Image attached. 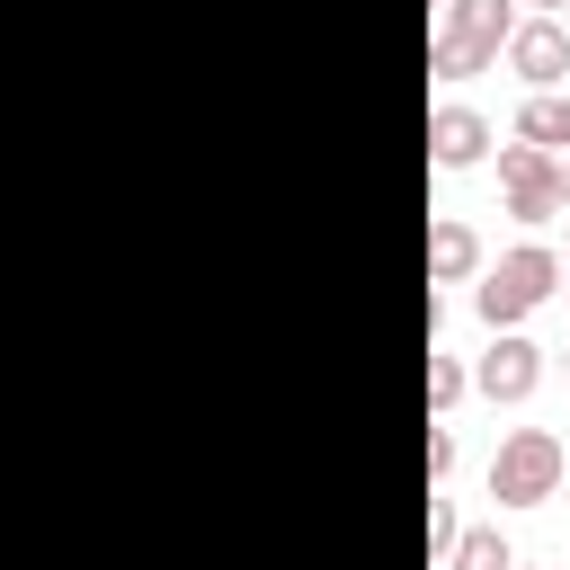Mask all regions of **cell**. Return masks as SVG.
<instances>
[{"label":"cell","mask_w":570,"mask_h":570,"mask_svg":"<svg viewBox=\"0 0 570 570\" xmlns=\"http://www.w3.org/2000/svg\"><path fill=\"white\" fill-rule=\"evenodd\" d=\"M508 27H517V0H445V9H436V36H428V71H436V80L490 71L499 45H508Z\"/></svg>","instance_id":"1"},{"label":"cell","mask_w":570,"mask_h":570,"mask_svg":"<svg viewBox=\"0 0 570 570\" xmlns=\"http://www.w3.org/2000/svg\"><path fill=\"white\" fill-rule=\"evenodd\" d=\"M552 285H561V258H552L543 240H517L499 267H481V285H472V312H481L490 330H517V321H525V312H534Z\"/></svg>","instance_id":"2"},{"label":"cell","mask_w":570,"mask_h":570,"mask_svg":"<svg viewBox=\"0 0 570 570\" xmlns=\"http://www.w3.org/2000/svg\"><path fill=\"white\" fill-rule=\"evenodd\" d=\"M561 436L552 428H508L499 445H490V499L499 508H543L552 490H561Z\"/></svg>","instance_id":"3"},{"label":"cell","mask_w":570,"mask_h":570,"mask_svg":"<svg viewBox=\"0 0 570 570\" xmlns=\"http://www.w3.org/2000/svg\"><path fill=\"white\" fill-rule=\"evenodd\" d=\"M534 383H543V347L517 338V330H490V347L472 365V392L499 401V410H517V401H534Z\"/></svg>","instance_id":"4"},{"label":"cell","mask_w":570,"mask_h":570,"mask_svg":"<svg viewBox=\"0 0 570 570\" xmlns=\"http://www.w3.org/2000/svg\"><path fill=\"white\" fill-rule=\"evenodd\" d=\"M499 187H508V214H517V223H552V214H561V160H552V151L499 142Z\"/></svg>","instance_id":"5"},{"label":"cell","mask_w":570,"mask_h":570,"mask_svg":"<svg viewBox=\"0 0 570 570\" xmlns=\"http://www.w3.org/2000/svg\"><path fill=\"white\" fill-rule=\"evenodd\" d=\"M499 53H508V71H517L525 89H561V80H570V27H561V18H517Z\"/></svg>","instance_id":"6"},{"label":"cell","mask_w":570,"mask_h":570,"mask_svg":"<svg viewBox=\"0 0 570 570\" xmlns=\"http://www.w3.org/2000/svg\"><path fill=\"white\" fill-rule=\"evenodd\" d=\"M428 160L436 169H481L490 160V116L481 107H436L428 116Z\"/></svg>","instance_id":"7"},{"label":"cell","mask_w":570,"mask_h":570,"mask_svg":"<svg viewBox=\"0 0 570 570\" xmlns=\"http://www.w3.org/2000/svg\"><path fill=\"white\" fill-rule=\"evenodd\" d=\"M428 276L436 285H463V276H481V232L472 223H428Z\"/></svg>","instance_id":"8"},{"label":"cell","mask_w":570,"mask_h":570,"mask_svg":"<svg viewBox=\"0 0 570 570\" xmlns=\"http://www.w3.org/2000/svg\"><path fill=\"white\" fill-rule=\"evenodd\" d=\"M525 151H561L570 142V98L561 89H525V107H517V125H508Z\"/></svg>","instance_id":"9"},{"label":"cell","mask_w":570,"mask_h":570,"mask_svg":"<svg viewBox=\"0 0 570 570\" xmlns=\"http://www.w3.org/2000/svg\"><path fill=\"white\" fill-rule=\"evenodd\" d=\"M445 570H517V552H508V534H499V525H463V534H454V552H445Z\"/></svg>","instance_id":"10"},{"label":"cell","mask_w":570,"mask_h":570,"mask_svg":"<svg viewBox=\"0 0 570 570\" xmlns=\"http://www.w3.org/2000/svg\"><path fill=\"white\" fill-rule=\"evenodd\" d=\"M463 392H472V374H463V365H454V356H428V410H436V419H445V410H454V401H463Z\"/></svg>","instance_id":"11"},{"label":"cell","mask_w":570,"mask_h":570,"mask_svg":"<svg viewBox=\"0 0 570 570\" xmlns=\"http://www.w3.org/2000/svg\"><path fill=\"white\" fill-rule=\"evenodd\" d=\"M454 534H463V517H454V499H428V552H436V561L454 552Z\"/></svg>","instance_id":"12"},{"label":"cell","mask_w":570,"mask_h":570,"mask_svg":"<svg viewBox=\"0 0 570 570\" xmlns=\"http://www.w3.org/2000/svg\"><path fill=\"white\" fill-rule=\"evenodd\" d=\"M428 472H436V481L454 472V428H428Z\"/></svg>","instance_id":"13"},{"label":"cell","mask_w":570,"mask_h":570,"mask_svg":"<svg viewBox=\"0 0 570 570\" xmlns=\"http://www.w3.org/2000/svg\"><path fill=\"white\" fill-rule=\"evenodd\" d=\"M561 214H570V160H561Z\"/></svg>","instance_id":"14"},{"label":"cell","mask_w":570,"mask_h":570,"mask_svg":"<svg viewBox=\"0 0 570 570\" xmlns=\"http://www.w3.org/2000/svg\"><path fill=\"white\" fill-rule=\"evenodd\" d=\"M525 9H534V18H552V9H561V0H525Z\"/></svg>","instance_id":"15"},{"label":"cell","mask_w":570,"mask_h":570,"mask_svg":"<svg viewBox=\"0 0 570 570\" xmlns=\"http://www.w3.org/2000/svg\"><path fill=\"white\" fill-rule=\"evenodd\" d=\"M517 570H534V561H517Z\"/></svg>","instance_id":"16"},{"label":"cell","mask_w":570,"mask_h":570,"mask_svg":"<svg viewBox=\"0 0 570 570\" xmlns=\"http://www.w3.org/2000/svg\"><path fill=\"white\" fill-rule=\"evenodd\" d=\"M436 9H445V0H436Z\"/></svg>","instance_id":"17"},{"label":"cell","mask_w":570,"mask_h":570,"mask_svg":"<svg viewBox=\"0 0 570 570\" xmlns=\"http://www.w3.org/2000/svg\"><path fill=\"white\" fill-rule=\"evenodd\" d=\"M561 276H570V267H561Z\"/></svg>","instance_id":"18"}]
</instances>
